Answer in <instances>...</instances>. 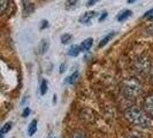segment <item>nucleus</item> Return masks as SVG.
Returning a JSON list of instances; mask_svg holds the SVG:
<instances>
[{
  "label": "nucleus",
  "instance_id": "nucleus-1",
  "mask_svg": "<svg viewBox=\"0 0 153 138\" xmlns=\"http://www.w3.org/2000/svg\"><path fill=\"white\" fill-rule=\"evenodd\" d=\"M124 117L129 121V122L138 128L142 129H146L151 127V120L149 119L147 114L145 113V111H142L140 108L132 106L126 109L124 112Z\"/></svg>",
  "mask_w": 153,
  "mask_h": 138
},
{
  "label": "nucleus",
  "instance_id": "nucleus-2",
  "mask_svg": "<svg viewBox=\"0 0 153 138\" xmlns=\"http://www.w3.org/2000/svg\"><path fill=\"white\" fill-rule=\"evenodd\" d=\"M121 92L127 99L136 100L143 94V86L142 83L134 77L126 78L121 83Z\"/></svg>",
  "mask_w": 153,
  "mask_h": 138
},
{
  "label": "nucleus",
  "instance_id": "nucleus-3",
  "mask_svg": "<svg viewBox=\"0 0 153 138\" xmlns=\"http://www.w3.org/2000/svg\"><path fill=\"white\" fill-rule=\"evenodd\" d=\"M134 69L137 71L139 75L145 76L147 74H151L152 66L150 60L145 56H139L134 61Z\"/></svg>",
  "mask_w": 153,
  "mask_h": 138
},
{
  "label": "nucleus",
  "instance_id": "nucleus-4",
  "mask_svg": "<svg viewBox=\"0 0 153 138\" xmlns=\"http://www.w3.org/2000/svg\"><path fill=\"white\" fill-rule=\"evenodd\" d=\"M97 16V12H94V10H89V12H85L83 15L79 16V19H78V21L79 23H82V24H90V23L93 21V19Z\"/></svg>",
  "mask_w": 153,
  "mask_h": 138
},
{
  "label": "nucleus",
  "instance_id": "nucleus-5",
  "mask_svg": "<svg viewBox=\"0 0 153 138\" xmlns=\"http://www.w3.org/2000/svg\"><path fill=\"white\" fill-rule=\"evenodd\" d=\"M143 108H144L146 114L153 116V94L146 97V99L144 100V104H143Z\"/></svg>",
  "mask_w": 153,
  "mask_h": 138
},
{
  "label": "nucleus",
  "instance_id": "nucleus-6",
  "mask_svg": "<svg viewBox=\"0 0 153 138\" xmlns=\"http://www.w3.org/2000/svg\"><path fill=\"white\" fill-rule=\"evenodd\" d=\"M92 45H93V39L92 38L84 39V40L81 43V45H79L81 52H86V51H89V50L92 47Z\"/></svg>",
  "mask_w": 153,
  "mask_h": 138
},
{
  "label": "nucleus",
  "instance_id": "nucleus-7",
  "mask_svg": "<svg viewBox=\"0 0 153 138\" xmlns=\"http://www.w3.org/2000/svg\"><path fill=\"white\" fill-rule=\"evenodd\" d=\"M23 2V12L25 15H29L33 12V5L30 2V0H22Z\"/></svg>",
  "mask_w": 153,
  "mask_h": 138
},
{
  "label": "nucleus",
  "instance_id": "nucleus-8",
  "mask_svg": "<svg viewBox=\"0 0 153 138\" xmlns=\"http://www.w3.org/2000/svg\"><path fill=\"white\" fill-rule=\"evenodd\" d=\"M81 52V48H79V46L78 45H71L70 47L68 48V51H67V54H68L69 56H77L78 54Z\"/></svg>",
  "mask_w": 153,
  "mask_h": 138
},
{
  "label": "nucleus",
  "instance_id": "nucleus-9",
  "mask_svg": "<svg viewBox=\"0 0 153 138\" xmlns=\"http://www.w3.org/2000/svg\"><path fill=\"white\" fill-rule=\"evenodd\" d=\"M115 36V31H112L111 33H108V35H106L104 38L100 40V43H99V47L101 48V47H104V46H106L108 44V42H111V39L113 38Z\"/></svg>",
  "mask_w": 153,
  "mask_h": 138
},
{
  "label": "nucleus",
  "instance_id": "nucleus-10",
  "mask_svg": "<svg viewBox=\"0 0 153 138\" xmlns=\"http://www.w3.org/2000/svg\"><path fill=\"white\" fill-rule=\"evenodd\" d=\"M37 120H32L30 122V124L28 125V135L29 136H33L35 135V132L37 131Z\"/></svg>",
  "mask_w": 153,
  "mask_h": 138
},
{
  "label": "nucleus",
  "instance_id": "nucleus-11",
  "mask_svg": "<svg viewBox=\"0 0 153 138\" xmlns=\"http://www.w3.org/2000/svg\"><path fill=\"white\" fill-rule=\"evenodd\" d=\"M78 71H75V73H73L70 76H68L66 79H65V83L66 84H74L75 82L77 81V78H78Z\"/></svg>",
  "mask_w": 153,
  "mask_h": 138
},
{
  "label": "nucleus",
  "instance_id": "nucleus-12",
  "mask_svg": "<svg viewBox=\"0 0 153 138\" xmlns=\"http://www.w3.org/2000/svg\"><path fill=\"white\" fill-rule=\"evenodd\" d=\"M38 50H39V53L40 54H44L48 50V42L46 40V39H43L42 42H40V44L38 46Z\"/></svg>",
  "mask_w": 153,
  "mask_h": 138
},
{
  "label": "nucleus",
  "instance_id": "nucleus-13",
  "mask_svg": "<svg viewBox=\"0 0 153 138\" xmlns=\"http://www.w3.org/2000/svg\"><path fill=\"white\" fill-rule=\"evenodd\" d=\"M12 127H13V123H12V122H7V123H5V124L2 125V128H1V130H0L1 138H4V136H5L8 131L12 129Z\"/></svg>",
  "mask_w": 153,
  "mask_h": 138
},
{
  "label": "nucleus",
  "instance_id": "nucleus-14",
  "mask_svg": "<svg viewBox=\"0 0 153 138\" xmlns=\"http://www.w3.org/2000/svg\"><path fill=\"white\" fill-rule=\"evenodd\" d=\"M131 14H132V12L129 10V9H127V10L122 12L120 15L117 16V21H119V22H123V21H126V20L131 15Z\"/></svg>",
  "mask_w": 153,
  "mask_h": 138
},
{
  "label": "nucleus",
  "instance_id": "nucleus-15",
  "mask_svg": "<svg viewBox=\"0 0 153 138\" xmlns=\"http://www.w3.org/2000/svg\"><path fill=\"white\" fill-rule=\"evenodd\" d=\"M9 6V0H0V8H1V13L5 14L6 9Z\"/></svg>",
  "mask_w": 153,
  "mask_h": 138
},
{
  "label": "nucleus",
  "instance_id": "nucleus-16",
  "mask_svg": "<svg viewBox=\"0 0 153 138\" xmlns=\"http://www.w3.org/2000/svg\"><path fill=\"white\" fill-rule=\"evenodd\" d=\"M46 92H47V81L43 79L42 83H40V94L42 96H45Z\"/></svg>",
  "mask_w": 153,
  "mask_h": 138
},
{
  "label": "nucleus",
  "instance_id": "nucleus-17",
  "mask_svg": "<svg viewBox=\"0 0 153 138\" xmlns=\"http://www.w3.org/2000/svg\"><path fill=\"white\" fill-rule=\"evenodd\" d=\"M71 35L70 33H65V35H62L61 36V43L62 44H68L69 42L71 40Z\"/></svg>",
  "mask_w": 153,
  "mask_h": 138
},
{
  "label": "nucleus",
  "instance_id": "nucleus-18",
  "mask_svg": "<svg viewBox=\"0 0 153 138\" xmlns=\"http://www.w3.org/2000/svg\"><path fill=\"white\" fill-rule=\"evenodd\" d=\"M70 138H86V136L84 135V132H81V131H76V132H74Z\"/></svg>",
  "mask_w": 153,
  "mask_h": 138
},
{
  "label": "nucleus",
  "instance_id": "nucleus-19",
  "mask_svg": "<svg viewBox=\"0 0 153 138\" xmlns=\"http://www.w3.org/2000/svg\"><path fill=\"white\" fill-rule=\"evenodd\" d=\"M144 19H147V20H153V8L152 9H150V10H147L145 14L143 15Z\"/></svg>",
  "mask_w": 153,
  "mask_h": 138
},
{
  "label": "nucleus",
  "instance_id": "nucleus-20",
  "mask_svg": "<svg viewBox=\"0 0 153 138\" xmlns=\"http://www.w3.org/2000/svg\"><path fill=\"white\" fill-rule=\"evenodd\" d=\"M29 114H30V108L25 107L24 109H23V112H22V117H28V116H29Z\"/></svg>",
  "mask_w": 153,
  "mask_h": 138
},
{
  "label": "nucleus",
  "instance_id": "nucleus-21",
  "mask_svg": "<svg viewBox=\"0 0 153 138\" xmlns=\"http://www.w3.org/2000/svg\"><path fill=\"white\" fill-rule=\"evenodd\" d=\"M47 27H48V22L45 21V20H43V21H42V24H40V30H44Z\"/></svg>",
  "mask_w": 153,
  "mask_h": 138
},
{
  "label": "nucleus",
  "instance_id": "nucleus-22",
  "mask_svg": "<svg viewBox=\"0 0 153 138\" xmlns=\"http://www.w3.org/2000/svg\"><path fill=\"white\" fill-rule=\"evenodd\" d=\"M127 138H143V137L139 136V135H137V134H135V132H132V134H130Z\"/></svg>",
  "mask_w": 153,
  "mask_h": 138
},
{
  "label": "nucleus",
  "instance_id": "nucleus-23",
  "mask_svg": "<svg viewBox=\"0 0 153 138\" xmlns=\"http://www.w3.org/2000/svg\"><path fill=\"white\" fill-rule=\"evenodd\" d=\"M98 1H99V0H89L86 6H92V5H94L96 2H98Z\"/></svg>",
  "mask_w": 153,
  "mask_h": 138
},
{
  "label": "nucleus",
  "instance_id": "nucleus-24",
  "mask_svg": "<svg viewBox=\"0 0 153 138\" xmlns=\"http://www.w3.org/2000/svg\"><path fill=\"white\" fill-rule=\"evenodd\" d=\"M106 16H107V13H106V12H104V13H102V16H100V17H99L100 22H101V21H104V20L106 19Z\"/></svg>",
  "mask_w": 153,
  "mask_h": 138
},
{
  "label": "nucleus",
  "instance_id": "nucleus-25",
  "mask_svg": "<svg viewBox=\"0 0 153 138\" xmlns=\"http://www.w3.org/2000/svg\"><path fill=\"white\" fill-rule=\"evenodd\" d=\"M65 70H66V65H63V63H62L61 65V67H60V73H63V71H65Z\"/></svg>",
  "mask_w": 153,
  "mask_h": 138
},
{
  "label": "nucleus",
  "instance_id": "nucleus-26",
  "mask_svg": "<svg viewBox=\"0 0 153 138\" xmlns=\"http://www.w3.org/2000/svg\"><path fill=\"white\" fill-rule=\"evenodd\" d=\"M151 81H152V84H153V68L151 70Z\"/></svg>",
  "mask_w": 153,
  "mask_h": 138
},
{
  "label": "nucleus",
  "instance_id": "nucleus-27",
  "mask_svg": "<svg viewBox=\"0 0 153 138\" xmlns=\"http://www.w3.org/2000/svg\"><path fill=\"white\" fill-rule=\"evenodd\" d=\"M55 102H56V96L54 94L53 96V104H55Z\"/></svg>",
  "mask_w": 153,
  "mask_h": 138
},
{
  "label": "nucleus",
  "instance_id": "nucleus-28",
  "mask_svg": "<svg viewBox=\"0 0 153 138\" xmlns=\"http://www.w3.org/2000/svg\"><path fill=\"white\" fill-rule=\"evenodd\" d=\"M135 1H137V0H128V4H132V2H135Z\"/></svg>",
  "mask_w": 153,
  "mask_h": 138
}]
</instances>
